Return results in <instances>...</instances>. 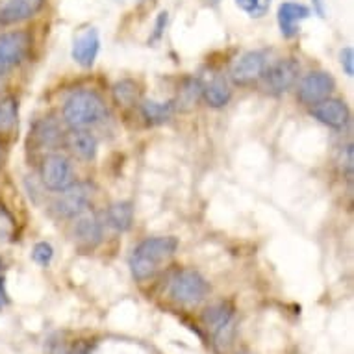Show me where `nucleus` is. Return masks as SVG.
Instances as JSON below:
<instances>
[{
  "label": "nucleus",
  "instance_id": "1",
  "mask_svg": "<svg viewBox=\"0 0 354 354\" xmlns=\"http://www.w3.org/2000/svg\"><path fill=\"white\" fill-rule=\"evenodd\" d=\"M178 249V239L174 236H154L143 239L130 256V271L136 280L151 279L156 274L163 261H167Z\"/></svg>",
  "mask_w": 354,
  "mask_h": 354
},
{
  "label": "nucleus",
  "instance_id": "2",
  "mask_svg": "<svg viewBox=\"0 0 354 354\" xmlns=\"http://www.w3.org/2000/svg\"><path fill=\"white\" fill-rule=\"evenodd\" d=\"M108 115L104 99L97 91L82 89L67 97L64 102V119L71 128H87Z\"/></svg>",
  "mask_w": 354,
  "mask_h": 354
},
{
  "label": "nucleus",
  "instance_id": "3",
  "mask_svg": "<svg viewBox=\"0 0 354 354\" xmlns=\"http://www.w3.org/2000/svg\"><path fill=\"white\" fill-rule=\"evenodd\" d=\"M209 284L195 269H182L169 282V297L184 306H197L208 297Z\"/></svg>",
  "mask_w": 354,
  "mask_h": 354
},
{
  "label": "nucleus",
  "instance_id": "4",
  "mask_svg": "<svg viewBox=\"0 0 354 354\" xmlns=\"http://www.w3.org/2000/svg\"><path fill=\"white\" fill-rule=\"evenodd\" d=\"M299 73H301V65L299 62L293 58L280 59L277 64H273L269 69L263 71L261 75V87L263 91L273 97H280L284 95L286 91H290L293 84L299 78Z\"/></svg>",
  "mask_w": 354,
  "mask_h": 354
},
{
  "label": "nucleus",
  "instance_id": "5",
  "mask_svg": "<svg viewBox=\"0 0 354 354\" xmlns=\"http://www.w3.org/2000/svg\"><path fill=\"white\" fill-rule=\"evenodd\" d=\"M32 37L24 30L6 32L0 35V78L13 71L28 56Z\"/></svg>",
  "mask_w": 354,
  "mask_h": 354
},
{
  "label": "nucleus",
  "instance_id": "6",
  "mask_svg": "<svg viewBox=\"0 0 354 354\" xmlns=\"http://www.w3.org/2000/svg\"><path fill=\"white\" fill-rule=\"evenodd\" d=\"M89 198H91V186L86 182H76V184L73 182L69 187L62 189L58 197L54 198V214L64 219L78 217L87 208Z\"/></svg>",
  "mask_w": 354,
  "mask_h": 354
},
{
  "label": "nucleus",
  "instance_id": "7",
  "mask_svg": "<svg viewBox=\"0 0 354 354\" xmlns=\"http://www.w3.org/2000/svg\"><path fill=\"white\" fill-rule=\"evenodd\" d=\"M41 180L53 192H62L75 180L73 165L64 154H48L41 163Z\"/></svg>",
  "mask_w": 354,
  "mask_h": 354
},
{
  "label": "nucleus",
  "instance_id": "8",
  "mask_svg": "<svg viewBox=\"0 0 354 354\" xmlns=\"http://www.w3.org/2000/svg\"><path fill=\"white\" fill-rule=\"evenodd\" d=\"M336 87V82L328 73L325 71H314L301 80L299 84V91H297V99L301 100L304 106H314L321 100L330 97V93Z\"/></svg>",
  "mask_w": 354,
  "mask_h": 354
},
{
  "label": "nucleus",
  "instance_id": "9",
  "mask_svg": "<svg viewBox=\"0 0 354 354\" xmlns=\"http://www.w3.org/2000/svg\"><path fill=\"white\" fill-rule=\"evenodd\" d=\"M268 67V56L260 50H250L239 56L230 67V78L236 86H250L260 80Z\"/></svg>",
  "mask_w": 354,
  "mask_h": 354
},
{
  "label": "nucleus",
  "instance_id": "10",
  "mask_svg": "<svg viewBox=\"0 0 354 354\" xmlns=\"http://www.w3.org/2000/svg\"><path fill=\"white\" fill-rule=\"evenodd\" d=\"M312 117L328 128H343L351 121L348 106L339 99H325L312 106Z\"/></svg>",
  "mask_w": 354,
  "mask_h": 354
},
{
  "label": "nucleus",
  "instance_id": "11",
  "mask_svg": "<svg viewBox=\"0 0 354 354\" xmlns=\"http://www.w3.org/2000/svg\"><path fill=\"white\" fill-rule=\"evenodd\" d=\"M312 13H310V8L304 6V4H299V2H282L279 6V13H277V19H279L280 32L284 37H295L299 34V23L306 21Z\"/></svg>",
  "mask_w": 354,
  "mask_h": 354
},
{
  "label": "nucleus",
  "instance_id": "12",
  "mask_svg": "<svg viewBox=\"0 0 354 354\" xmlns=\"http://www.w3.org/2000/svg\"><path fill=\"white\" fill-rule=\"evenodd\" d=\"M45 0H8L0 8V24H17L41 12Z\"/></svg>",
  "mask_w": 354,
  "mask_h": 354
},
{
  "label": "nucleus",
  "instance_id": "13",
  "mask_svg": "<svg viewBox=\"0 0 354 354\" xmlns=\"http://www.w3.org/2000/svg\"><path fill=\"white\" fill-rule=\"evenodd\" d=\"M99 50H100L99 32L93 28H89L75 41L73 50H71V56H73V59H75L76 64L87 69V67H93L95 59H97V56H99Z\"/></svg>",
  "mask_w": 354,
  "mask_h": 354
},
{
  "label": "nucleus",
  "instance_id": "14",
  "mask_svg": "<svg viewBox=\"0 0 354 354\" xmlns=\"http://www.w3.org/2000/svg\"><path fill=\"white\" fill-rule=\"evenodd\" d=\"M65 143L69 147V151L84 162H91L97 156L99 143L95 140V136L87 132L86 128H73L65 138Z\"/></svg>",
  "mask_w": 354,
  "mask_h": 354
},
{
  "label": "nucleus",
  "instance_id": "15",
  "mask_svg": "<svg viewBox=\"0 0 354 354\" xmlns=\"http://www.w3.org/2000/svg\"><path fill=\"white\" fill-rule=\"evenodd\" d=\"M75 238L84 247H97L102 241V225L95 214L80 215L75 225Z\"/></svg>",
  "mask_w": 354,
  "mask_h": 354
},
{
  "label": "nucleus",
  "instance_id": "16",
  "mask_svg": "<svg viewBox=\"0 0 354 354\" xmlns=\"http://www.w3.org/2000/svg\"><path fill=\"white\" fill-rule=\"evenodd\" d=\"M203 323L209 332L217 334L225 326L234 323V306L230 302H215L203 312Z\"/></svg>",
  "mask_w": 354,
  "mask_h": 354
},
{
  "label": "nucleus",
  "instance_id": "17",
  "mask_svg": "<svg viewBox=\"0 0 354 354\" xmlns=\"http://www.w3.org/2000/svg\"><path fill=\"white\" fill-rule=\"evenodd\" d=\"M106 219H108V225L117 232H128L134 225V206L128 201L113 203L106 212Z\"/></svg>",
  "mask_w": 354,
  "mask_h": 354
},
{
  "label": "nucleus",
  "instance_id": "18",
  "mask_svg": "<svg viewBox=\"0 0 354 354\" xmlns=\"http://www.w3.org/2000/svg\"><path fill=\"white\" fill-rule=\"evenodd\" d=\"M203 97L209 108H225L232 99V89L228 86V82L223 76H215L208 86L203 87Z\"/></svg>",
  "mask_w": 354,
  "mask_h": 354
},
{
  "label": "nucleus",
  "instance_id": "19",
  "mask_svg": "<svg viewBox=\"0 0 354 354\" xmlns=\"http://www.w3.org/2000/svg\"><path fill=\"white\" fill-rule=\"evenodd\" d=\"M203 87L204 86L198 78H186L182 82L178 97L174 100V108L182 111H189L192 108H195L198 99L203 97Z\"/></svg>",
  "mask_w": 354,
  "mask_h": 354
},
{
  "label": "nucleus",
  "instance_id": "20",
  "mask_svg": "<svg viewBox=\"0 0 354 354\" xmlns=\"http://www.w3.org/2000/svg\"><path fill=\"white\" fill-rule=\"evenodd\" d=\"M174 111H176L174 100H167V102L145 100L141 104V115L145 117L147 122H151V124H163V122H167L173 117Z\"/></svg>",
  "mask_w": 354,
  "mask_h": 354
},
{
  "label": "nucleus",
  "instance_id": "21",
  "mask_svg": "<svg viewBox=\"0 0 354 354\" xmlns=\"http://www.w3.org/2000/svg\"><path fill=\"white\" fill-rule=\"evenodd\" d=\"M19 122V100L13 95L0 99V136H10Z\"/></svg>",
  "mask_w": 354,
  "mask_h": 354
},
{
  "label": "nucleus",
  "instance_id": "22",
  "mask_svg": "<svg viewBox=\"0 0 354 354\" xmlns=\"http://www.w3.org/2000/svg\"><path fill=\"white\" fill-rule=\"evenodd\" d=\"M34 138L35 141H37V145L53 147L59 141L62 132H59L58 124H56L53 119H43V121L35 124Z\"/></svg>",
  "mask_w": 354,
  "mask_h": 354
},
{
  "label": "nucleus",
  "instance_id": "23",
  "mask_svg": "<svg viewBox=\"0 0 354 354\" xmlns=\"http://www.w3.org/2000/svg\"><path fill=\"white\" fill-rule=\"evenodd\" d=\"M15 230H17L15 217L4 204H0V247H4L15 238Z\"/></svg>",
  "mask_w": 354,
  "mask_h": 354
},
{
  "label": "nucleus",
  "instance_id": "24",
  "mask_svg": "<svg viewBox=\"0 0 354 354\" xmlns=\"http://www.w3.org/2000/svg\"><path fill=\"white\" fill-rule=\"evenodd\" d=\"M138 97V86L132 80H121L113 86V100L119 106L134 104Z\"/></svg>",
  "mask_w": 354,
  "mask_h": 354
},
{
  "label": "nucleus",
  "instance_id": "25",
  "mask_svg": "<svg viewBox=\"0 0 354 354\" xmlns=\"http://www.w3.org/2000/svg\"><path fill=\"white\" fill-rule=\"evenodd\" d=\"M236 4H238L245 13H249L250 17L260 19L269 12L271 0H236Z\"/></svg>",
  "mask_w": 354,
  "mask_h": 354
},
{
  "label": "nucleus",
  "instance_id": "26",
  "mask_svg": "<svg viewBox=\"0 0 354 354\" xmlns=\"http://www.w3.org/2000/svg\"><path fill=\"white\" fill-rule=\"evenodd\" d=\"M54 258V249L53 245L47 243V241H39V243L34 245V249H32V260L41 266V268H47L48 263L53 261Z\"/></svg>",
  "mask_w": 354,
  "mask_h": 354
},
{
  "label": "nucleus",
  "instance_id": "27",
  "mask_svg": "<svg viewBox=\"0 0 354 354\" xmlns=\"http://www.w3.org/2000/svg\"><path fill=\"white\" fill-rule=\"evenodd\" d=\"M89 345L84 342H76L73 345L67 343H54L50 354H89Z\"/></svg>",
  "mask_w": 354,
  "mask_h": 354
},
{
  "label": "nucleus",
  "instance_id": "28",
  "mask_svg": "<svg viewBox=\"0 0 354 354\" xmlns=\"http://www.w3.org/2000/svg\"><path fill=\"white\" fill-rule=\"evenodd\" d=\"M169 23V13L160 12L156 17V23H154V30H152V35L149 37V45H154L158 41L162 39L163 34H165V28H167Z\"/></svg>",
  "mask_w": 354,
  "mask_h": 354
},
{
  "label": "nucleus",
  "instance_id": "29",
  "mask_svg": "<svg viewBox=\"0 0 354 354\" xmlns=\"http://www.w3.org/2000/svg\"><path fill=\"white\" fill-rule=\"evenodd\" d=\"M339 64L343 67V73L347 76H354V50L353 47L342 48L339 53Z\"/></svg>",
  "mask_w": 354,
  "mask_h": 354
},
{
  "label": "nucleus",
  "instance_id": "30",
  "mask_svg": "<svg viewBox=\"0 0 354 354\" xmlns=\"http://www.w3.org/2000/svg\"><path fill=\"white\" fill-rule=\"evenodd\" d=\"M8 302H10V297H8V290H6V279H4V277H0V310H2V308H6Z\"/></svg>",
  "mask_w": 354,
  "mask_h": 354
},
{
  "label": "nucleus",
  "instance_id": "31",
  "mask_svg": "<svg viewBox=\"0 0 354 354\" xmlns=\"http://www.w3.org/2000/svg\"><path fill=\"white\" fill-rule=\"evenodd\" d=\"M4 163V149H2V143H0V165Z\"/></svg>",
  "mask_w": 354,
  "mask_h": 354
},
{
  "label": "nucleus",
  "instance_id": "32",
  "mask_svg": "<svg viewBox=\"0 0 354 354\" xmlns=\"http://www.w3.org/2000/svg\"><path fill=\"white\" fill-rule=\"evenodd\" d=\"M239 354H254V353H239Z\"/></svg>",
  "mask_w": 354,
  "mask_h": 354
}]
</instances>
